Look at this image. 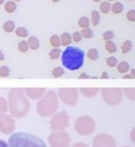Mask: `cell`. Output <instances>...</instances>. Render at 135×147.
<instances>
[{
    "mask_svg": "<svg viewBox=\"0 0 135 147\" xmlns=\"http://www.w3.org/2000/svg\"><path fill=\"white\" fill-rule=\"evenodd\" d=\"M93 1H94V2H100L101 0H93Z\"/></svg>",
    "mask_w": 135,
    "mask_h": 147,
    "instance_id": "c3c4849f",
    "label": "cell"
},
{
    "mask_svg": "<svg viewBox=\"0 0 135 147\" xmlns=\"http://www.w3.org/2000/svg\"><path fill=\"white\" fill-rule=\"evenodd\" d=\"M122 93H125L129 100H135V88H125L122 89Z\"/></svg>",
    "mask_w": 135,
    "mask_h": 147,
    "instance_id": "44dd1931",
    "label": "cell"
},
{
    "mask_svg": "<svg viewBox=\"0 0 135 147\" xmlns=\"http://www.w3.org/2000/svg\"><path fill=\"white\" fill-rule=\"evenodd\" d=\"M78 92L77 88H60L58 90V97L63 104L75 106L78 100Z\"/></svg>",
    "mask_w": 135,
    "mask_h": 147,
    "instance_id": "9c48e42d",
    "label": "cell"
},
{
    "mask_svg": "<svg viewBox=\"0 0 135 147\" xmlns=\"http://www.w3.org/2000/svg\"><path fill=\"white\" fill-rule=\"evenodd\" d=\"M117 70H118L119 73L126 74L130 70V65H129L127 61H122V63L117 64Z\"/></svg>",
    "mask_w": 135,
    "mask_h": 147,
    "instance_id": "d6986e66",
    "label": "cell"
},
{
    "mask_svg": "<svg viewBox=\"0 0 135 147\" xmlns=\"http://www.w3.org/2000/svg\"><path fill=\"white\" fill-rule=\"evenodd\" d=\"M16 128V123L12 115H0V132L3 134H11Z\"/></svg>",
    "mask_w": 135,
    "mask_h": 147,
    "instance_id": "8fae6325",
    "label": "cell"
},
{
    "mask_svg": "<svg viewBox=\"0 0 135 147\" xmlns=\"http://www.w3.org/2000/svg\"><path fill=\"white\" fill-rule=\"evenodd\" d=\"M9 111L15 119L26 117L30 111V102L28 100L24 90L20 88H14L10 91L9 97Z\"/></svg>",
    "mask_w": 135,
    "mask_h": 147,
    "instance_id": "6da1fadb",
    "label": "cell"
},
{
    "mask_svg": "<svg viewBox=\"0 0 135 147\" xmlns=\"http://www.w3.org/2000/svg\"><path fill=\"white\" fill-rule=\"evenodd\" d=\"M78 78H79V80H83V78H90V76L87 73H81L78 76Z\"/></svg>",
    "mask_w": 135,
    "mask_h": 147,
    "instance_id": "60d3db41",
    "label": "cell"
},
{
    "mask_svg": "<svg viewBox=\"0 0 135 147\" xmlns=\"http://www.w3.org/2000/svg\"><path fill=\"white\" fill-rule=\"evenodd\" d=\"M107 65L109 66V67H116L117 66V64H118V60H117V58L114 56H110L107 58Z\"/></svg>",
    "mask_w": 135,
    "mask_h": 147,
    "instance_id": "d6a6232c",
    "label": "cell"
},
{
    "mask_svg": "<svg viewBox=\"0 0 135 147\" xmlns=\"http://www.w3.org/2000/svg\"><path fill=\"white\" fill-rule=\"evenodd\" d=\"M87 56L89 57V59H91V60H97V59H98L99 53H98V51L96 50V49H90V50L88 51Z\"/></svg>",
    "mask_w": 135,
    "mask_h": 147,
    "instance_id": "83f0119b",
    "label": "cell"
},
{
    "mask_svg": "<svg viewBox=\"0 0 135 147\" xmlns=\"http://www.w3.org/2000/svg\"><path fill=\"white\" fill-rule=\"evenodd\" d=\"M64 74V70H63V68H60V67H56L54 68L52 71V75L54 77H61Z\"/></svg>",
    "mask_w": 135,
    "mask_h": 147,
    "instance_id": "4dcf8cb0",
    "label": "cell"
},
{
    "mask_svg": "<svg viewBox=\"0 0 135 147\" xmlns=\"http://www.w3.org/2000/svg\"><path fill=\"white\" fill-rule=\"evenodd\" d=\"M2 28H3L4 32H7V33H12V32L15 31L16 26H15V22H14V21H12V20H7V21H5V22L3 24Z\"/></svg>",
    "mask_w": 135,
    "mask_h": 147,
    "instance_id": "2e32d148",
    "label": "cell"
},
{
    "mask_svg": "<svg viewBox=\"0 0 135 147\" xmlns=\"http://www.w3.org/2000/svg\"><path fill=\"white\" fill-rule=\"evenodd\" d=\"M122 147H130V146H122Z\"/></svg>",
    "mask_w": 135,
    "mask_h": 147,
    "instance_id": "f5cc1de1",
    "label": "cell"
},
{
    "mask_svg": "<svg viewBox=\"0 0 135 147\" xmlns=\"http://www.w3.org/2000/svg\"><path fill=\"white\" fill-rule=\"evenodd\" d=\"M107 1H108V2H111V1H113V0H107Z\"/></svg>",
    "mask_w": 135,
    "mask_h": 147,
    "instance_id": "f907efd6",
    "label": "cell"
},
{
    "mask_svg": "<svg viewBox=\"0 0 135 147\" xmlns=\"http://www.w3.org/2000/svg\"><path fill=\"white\" fill-rule=\"evenodd\" d=\"M15 34H16L18 37H22V38H26V37L29 36V32L26 30V28L19 27L15 29Z\"/></svg>",
    "mask_w": 135,
    "mask_h": 147,
    "instance_id": "cb8c5ba5",
    "label": "cell"
},
{
    "mask_svg": "<svg viewBox=\"0 0 135 147\" xmlns=\"http://www.w3.org/2000/svg\"><path fill=\"white\" fill-rule=\"evenodd\" d=\"M124 77V78H125V80H127V78H128V80H133V76H132L131 74H125V76H122Z\"/></svg>",
    "mask_w": 135,
    "mask_h": 147,
    "instance_id": "ee69618b",
    "label": "cell"
},
{
    "mask_svg": "<svg viewBox=\"0 0 135 147\" xmlns=\"http://www.w3.org/2000/svg\"><path fill=\"white\" fill-rule=\"evenodd\" d=\"M105 50L108 51L109 53H115L116 50H117V47H116V45L113 42L112 40H108V41H105Z\"/></svg>",
    "mask_w": 135,
    "mask_h": 147,
    "instance_id": "603a6c76",
    "label": "cell"
},
{
    "mask_svg": "<svg viewBox=\"0 0 135 147\" xmlns=\"http://www.w3.org/2000/svg\"><path fill=\"white\" fill-rule=\"evenodd\" d=\"M111 3L110 2H108V1H103V2H101V3L99 4V10H100V12H101L102 14H108L111 11Z\"/></svg>",
    "mask_w": 135,
    "mask_h": 147,
    "instance_id": "7402d4cb",
    "label": "cell"
},
{
    "mask_svg": "<svg viewBox=\"0 0 135 147\" xmlns=\"http://www.w3.org/2000/svg\"><path fill=\"white\" fill-rule=\"evenodd\" d=\"M99 92L103 100L110 106H116L122 100V89L120 88H102Z\"/></svg>",
    "mask_w": 135,
    "mask_h": 147,
    "instance_id": "8992f818",
    "label": "cell"
},
{
    "mask_svg": "<svg viewBox=\"0 0 135 147\" xmlns=\"http://www.w3.org/2000/svg\"><path fill=\"white\" fill-rule=\"evenodd\" d=\"M101 78H103V80H108L109 78V75H108V73L107 72H102V74H101Z\"/></svg>",
    "mask_w": 135,
    "mask_h": 147,
    "instance_id": "7bdbcfd3",
    "label": "cell"
},
{
    "mask_svg": "<svg viewBox=\"0 0 135 147\" xmlns=\"http://www.w3.org/2000/svg\"><path fill=\"white\" fill-rule=\"evenodd\" d=\"M60 42H61V46L63 47H68L71 42H72V36L70 35L69 33H62V35L60 36Z\"/></svg>",
    "mask_w": 135,
    "mask_h": 147,
    "instance_id": "9a60e30c",
    "label": "cell"
},
{
    "mask_svg": "<svg viewBox=\"0 0 135 147\" xmlns=\"http://www.w3.org/2000/svg\"><path fill=\"white\" fill-rule=\"evenodd\" d=\"M61 63L70 71L79 70L85 63V52L77 47L68 46L61 54Z\"/></svg>",
    "mask_w": 135,
    "mask_h": 147,
    "instance_id": "7a4b0ae2",
    "label": "cell"
},
{
    "mask_svg": "<svg viewBox=\"0 0 135 147\" xmlns=\"http://www.w3.org/2000/svg\"><path fill=\"white\" fill-rule=\"evenodd\" d=\"M130 140L132 141V143L135 144V127L133 128L131 130V132H130Z\"/></svg>",
    "mask_w": 135,
    "mask_h": 147,
    "instance_id": "f35d334b",
    "label": "cell"
},
{
    "mask_svg": "<svg viewBox=\"0 0 135 147\" xmlns=\"http://www.w3.org/2000/svg\"><path fill=\"white\" fill-rule=\"evenodd\" d=\"M9 147H46V144L33 134L15 132L9 139Z\"/></svg>",
    "mask_w": 135,
    "mask_h": 147,
    "instance_id": "3957f363",
    "label": "cell"
},
{
    "mask_svg": "<svg viewBox=\"0 0 135 147\" xmlns=\"http://www.w3.org/2000/svg\"><path fill=\"white\" fill-rule=\"evenodd\" d=\"M132 49V42L130 41V40H126V41H124L122 45V52L124 54H127L129 53L130 51H131Z\"/></svg>",
    "mask_w": 135,
    "mask_h": 147,
    "instance_id": "4316f807",
    "label": "cell"
},
{
    "mask_svg": "<svg viewBox=\"0 0 135 147\" xmlns=\"http://www.w3.org/2000/svg\"><path fill=\"white\" fill-rule=\"evenodd\" d=\"M74 128L79 136L88 137L95 131L96 124L93 117H89V115H81L75 121Z\"/></svg>",
    "mask_w": 135,
    "mask_h": 147,
    "instance_id": "5b68a950",
    "label": "cell"
},
{
    "mask_svg": "<svg viewBox=\"0 0 135 147\" xmlns=\"http://www.w3.org/2000/svg\"><path fill=\"white\" fill-rule=\"evenodd\" d=\"M111 11H112L114 14H120L124 11V5H122V2H115L111 7Z\"/></svg>",
    "mask_w": 135,
    "mask_h": 147,
    "instance_id": "484cf974",
    "label": "cell"
},
{
    "mask_svg": "<svg viewBox=\"0 0 135 147\" xmlns=\"http://www.w3.org/2000/svg\"><path fill=\"white\" fill-rule=\"evenodd\" d=\"M60 53H61L60 49H58V48H53L52 50H51V52L49 53V56L51 59H57L59 57Z\"/></svg>",
    "mask_w": 135,
    "mask_h": 147,
    "instance_id": "f546056e",
    "label": "cell"
},
{
    "mask_svg": "<svg viewBox=\"0 0 135 147\" xmlns=\"http://www.w3.org/2000/svg\"><path fill=\"white\" fill-rule=\"evenodd\" d=\"M100 21V14H99L98 11H92L91 12V22H92L93 26H97Z\"/></svg>",
    "mask_w": 135,
    "mask_h": 147,
    "instance_id": "ffe728a7",
    "label": "cell"
},
{
    "mask_svg": "<svg viewBox=\"0 0 135 147\" xmlns=\"http://www.w3.org/2000/svg\"><path fill=\"white\" fill-rule=\"evenodd\" d=\"M53 2H58V1H59V0H52Z\"/></svg>",
    "mask_w": 135,
    "mask_h": 147,
    "instance_id": "681fc988",
    "label": "cell"
},
{
    "mask_svg": "<svg viewBox=\"0 0 135 147\" xmlns=\"http://www.w3.org/2000/svg\"><path fill=\"white\" fill-rule=\"evenodd\" d=\"M131 75L133 76V78H135V69H131Z\"/></svg>",
    "mask_w": 135,
    "mask_h": 147,
    "instance_id": "bcb514c9",
    "label": "cell"
},
{
    "mask_svg": "<svg viewBox=\"0 0 135 147\" xmlns=\"http://www.w3.org/2000/svg\"><path fill=\"white\" fill-rule=\"evenodd\" d=\"M51 147H70L71 145V137L66 131H54L48 138Z\"/></svg>",
    "mask_w": 135,
    "mask_h": 147,
    "instance_id": "ba28073f",
    "label": "cell"
},
{
    "mask_svg": "<svg viewBox=\"0 0 135 147\" xmlns=\"http://www.w3.org/2000/svg\"><path fill=\"white\" fill-rule=\"evenodd\" d=\"M13 1H15V2H17V1H20V0H13Z\"/></svg>",
    "mask_w": 135,
    "mask_h": 147,
    "instance_id": "816d5d0a",
    "label": "cell"
},
{
    "mask_svg": "<svg viewBox=\"0 0 135 147\" xmlns=\"http://www.w3.org/2000/svg\"><path fill=\"white\" fill-rule=\"evenodd\" d=\"M17 9V5H16V2L13 1V0H10V1H7L5 3H4V11L9 14H12L14 13Z\"/></svg>",
    "mask_w": 135,
    "mask_h": 147,
    "instance_id": "5bb4252c",
    "label": "cell"
},
{
    "mask_svg": "<svg viewBox=\"0 0 135 147\" xmlns=\"http://www.w3.org/2000/svg\"><path fill=\"white\" fill-rule=\"evenodd\" d=\"M80 33L83 34V37H85V38H92L93 37V31L90 29V28H86V29H83L81 30V32Z\"/></svg>",
    "mask_w": 135,
    "mask_h": 147,
    "instance_id": "836d02e7",
    "label": "cell"
},
{
    "mask_svg": "<svg viewBox=\"0 0 135 147\" xmlns=\"http://www.w3.org/2000/svg\"><path fill=\"white\" fill-rule=\"evenodd\" d=\"M127 19H128L129 21L134 22V21H135V10L129 11L128 13H127Z\"/></svg>",
    "mask_w": 135,
    "mask_h": 147,
    "instance_id": "74e56055",
    "label": "cell"
},
{
    "mask_svg": "<svg viewBox=\"0 0 135 147\" xmlns=\"http://www.w3.org/2000/svg\"><path fill=\"white\" fill-rule=\"evenodd\" d=\"M129 1H131V0H129Z\"/></svg>",
    "mask_w": 135,
    "mask_h": 147,
    "instance_id": "db71d44e",
    "label": "cell"
},
{
    "mask_svg": "<svg viewBox=\"0 0 135 147\" xmlns=\"http://www.w3.org/2000/svg\"><path fill=\"white\" fill-rule=\"evenodd\" d=\"M4 3H5V0H0V5H2Z\"/></svg>",
    "mask_w": 135,
    "mask_h": 147,
    "instance_id": "7dc6e473",
    "label": "cell"
},
{
    "mask_svg": "<svg viewBox=\"0 0 135 147\" xmlns=\"http://www.w3.org/2000/svg\"><path fill=\"white\" fill-rule=\"evenodd\" d=\"M78 26L81 29H86V28H89L90 26V20L87 18V17L83 16V17H80L78 20Z\"/></svg>",
    "mask_w": 135,
    "mask_h": 147,
    "instance_id": "f1b7e54d",
    "label": "cell"
},
{
    "mask_svg": "<svg viewBox=\"0 0 135 147\" xmlns=\"http://www.w3.org/2000/svg\"><path fill=\"white\" fill-rule=\"evenodd\" d=\"M79 91L81 92L83 96L86 97H94L95 95L98 94L99 90L98 88H81V89H79Z\"/></svg>",
    "mask_w": 135,
    "mask_h": 147,
    "instance_id": "4fadbf2b",
    "label": "cell"
},
{
    "mask_svg": "<svg viewBox=\"0 0 135 147\" xmlns=\"http://www.w3.org/2000/svg\"><path fill=\"white\" fill-rule=\"evenodd\" d=\"M81 38H83V34L80 33V32H74V33L72 34V40L73 41H75V42H79L80 40H81Z\"/></svg>",
    "mask_w": 135,
    "mask_h": 147,
    "instance_id": "8d00e7d4",
    "label": "cell"
},
{
    "mask_svg": "<svg viewBox=\"0 0 135 147\" xmlns=\"http://www.w3.org/2000/svg\"><path fill=\"white\" fill-rule=\"evenodd\" d=\"M72 147H89L86 143H83V142H79V143L73 144Z\"/></svg>",
    "mask_w": 135,
    "mask_h": 147,
    "instance_id": "ab89813d",
    "label": "cell"
},
{
    "mask_svg": "<svg viewBox=\"0 0 135 147\" xmlns=\"http://www.w3.org/2000/svg\"><path fill=\"white\" fill-rule=\"evenodd\" d=\"M9 110V103L4 97L0 96V115L5 114Z\"/></svg>",
    "mask_w": 135,
    "mask_h": 147,
    "instance_id": "ac0fdd59",
    "label": "cell"
},
{
    "mask_svg": "<svg viewBox=\"0 0 135 147\" xmlns=\"http://www.w3.org/2000/svg\"><path fill=\"white\" fill-rule=\"evenodd\" d=\"M46 90L44 88H26L24 90V93L28 97L33 98V100H38L46 94Z\"/></svg>",
    "mask_w": 135,
    "mask_h": 147,
    "instance_id": "7c38bea8",
    "label": "cell"
},
{
    "mask_svg": "<svg viewBox=\"0 0 135 147\" xmlns=\"http://www.w3.org/2000/svg\"><path fill=\"white\" fill-rule=\"evenodd\" d=\"M0 147H9V144L3 140H0Z\"/></svg>",
    "mask_w": 135,
    "mask_h": 147,
    "instance_id": "b9f144b4",
    "label": "cell"
},
{
    "mask_svg": "<svg viewBox=\"0 0 135 147\" xmlns=\"http://www.w3.org/2000/svg\"><path fill=\"white\" fill-rule=\"evenodd\" d=\"M28 44H29V47L32 50H37L39 48L40 44H39V40L37 39L35 36H30L29 39H28Z\"/></svg>",
    "mask_w": 135,
    "mask_h": 147,
    "instance_id": "e0dca14e",
    "label": "cell"
},
{
    "mask_svg": "<svg viewBox=\"0 0 135 147\" xmlns=\"http://www.w3.org/2000/svg\"><path fill=\"white\" fill-rule=\"evenodd\" d=\"M10 74V69L7 66H2L0 67V77H7Z\"/></svg>",
    "mask_w": 135,
    "mask_h": 147,
    "instance_id": "d590c367",
    "label": "cell"
},
{
    "mask_svg": "<svg viewBox=\"0 0 135 147\" xmlns=\"http://www.w3.org/2000/svg\"><path fill=\"white\" fill-rule=\"evenodd\" d=\"M114 37V32L113 31H105V33L102 34V38L103 40L108 41V40H112Z\"/></svg>",
    "mask_w": 135,
    "mask_h": 147,
    "instance_id": "e575fe53",
    "label": "cell"
},
{
    "mask_svg": "<svg viewBox=\"0 0 135 147\" xmlns=\"http://www.w3.org/2000/svg\"><path fill=\"white\" fill-rule=\"evenodd\" d=\"M30 49V47H29V44H28V41H26V40H21L19 44H18V50L20 51V52H26V51Z\"/></svg>",
    "mask_w": 135,
    "mask_h": 147,
    "instance_id": "1f68e13d",
    "label": "cell"
},
{
    "mask_svg": "<svg viewBox=\"0 0 135 147\" xmlns=\"http://www.w3.org/2000/svg\"><path fill=\"white\" fill-rule=\"evenodd\" d=\"M93 147H116L115 139L108 134H97L92 142Z\"/></svg>",
    "mask_w": 135,
    "mask_h": 147,
    "instance_id": "30bf717a",
    "label": "cell"
},
{
    "mask_svg": "<svg viewBox=\"0 0 135 147\" xmlns=\"http://www.w3.org/2000/svg\"><path fill=\"white\" fill-rule=\"evenodd\" d=\"M50 44H51V46H52L53 48H59L60 46H61L59 36H57V35L51 36V38H50Z\"/></svg>",
    "mask_w": 135,
    "mask_h": 147,
    "instance_id": "d4e9b609",
    "label": "cell"
},
{
    "mask_svg": "<svg viewBox=\"0 0 135 147\" xmlns=\"http://www.w3.org/2000/svg\"><path fill=\"white\" fill-rule=\"evenodd\" d=\"M0 60H4V54L1 50H0Z\"/></svg>",
    "mask_w": 135,
    "mask_h": 147,
    "instance_id": "f6af8a7d",
    "label": "cell"
},
{
    "mask_svg": "<svg viewBox=\"0 0 135 147\" xmlns=\"http://www.w3.org/2000/svg\"><path fill=\"white\" fill-rule=\"evenodd\" d=\"M50 126L53 131H61L70 126V115L66 111H59L53 114Z\"/></svg>",
    "mask_w": 135,
    "mask_h": 147,
    "instance_id": "52a82bcc",
    "label": "cell"
},
{
    "mask_svg": "<svg viewBox=\"0 0 135 147\" xmlns=\"http://www.w3.org/2000/svg\"><path fill=\"white\" fill-rule=\"evenodd\" d=\"M58 94L54 90H49L46 92L40 100L37 103L36 110L40 117H48L56 113L58 109Z\"/></svg>",
    "mask_w": 135,
    "mask_h": 147,
    "instance_id": "277c9868",
    "label": "cell"
}]
</instances>
